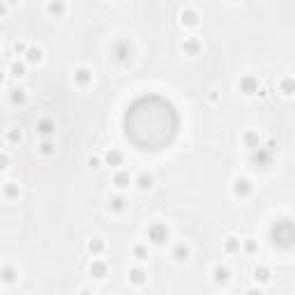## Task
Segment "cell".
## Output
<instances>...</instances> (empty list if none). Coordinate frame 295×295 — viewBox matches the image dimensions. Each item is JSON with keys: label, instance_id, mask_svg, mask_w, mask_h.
<instances>
[{"label": "cell", "instance_id": "cell-1", "mask_svg": "<svg viewBox=\"0 0 295 295\" xmlns=\"http://www.w3.org/2000/svg\"><path fill=\"white\" fill-rule=\"evenodd\" d=\"M125 134L141 150H161L175 138L180 129V115L168 99L145 95L132 102L125 113Z\"/></svg>", "mask_w": 295, "mask_h": 295}, {"label": "cell", "instance_id": "cell-2", "mask_svg": "<svg viewBox=\"0 0 295 295\" xmlns=\"http://www.w3.org/2000/svg\"><path fill=\"white\" fill-rule=\"evenodd\" d=\"M270 240H272L274 247L279 249H291L295 244V226L291 219H279L274 221L272 228H270Z\"/></svg>", "mask_w": 295, "mask_h": 295}, {"label": "cell", "instance_id": "cell-3", "mask_svg": "<svg viewBox=\"0 0 295 295\" xmlns=\"http://www.w3.org/2000/svg\"><path fill=\"white\" fill-rule=\"evenodd\" d=\"M249 159H251V164H254L256 168H270V166H272V161H274V143L270 141V143L254 148Z\"/></svg>", "mask_w": 295, "mask_h": 295}, {"label": "cell", "instance_id": "cell-4", "mask_svg": "<svg viewBox=\"0 0 295 295\" xmlns=\"http://www.w3.org/2000/svg\"><path fill=\"white\" fill-rule=\"evenodd\" d=\"M132 55H134V49L129 44L127 39H118L113 46H111V58H113L118 65H127L132 60Z\"/></svg>", "mask_w": 295, "mask_h": 295}, {"label": "cell", "instance_id": "cell-5", "mask_svg": "<svg viewBox=\"0 0 295 295\" xmlns=\"http://www.w3.org/2000/svg\"><path fill=\"white\" fill-rule=\"evenodd\" d=\"M145 235H148V240H150L152 244H166L168 238H171V231H168L166 224H161V221H155V224H150V226H148Z\"/></svg>", "mask_w": 295, "mask_h": 295}, {"label": "cell", "instance_id": "cell-6", "mask_svg": "<svg viewBox=\"0 0 295 295\" xmlns=\"http://www.w3.org/2000/svg\"><path fill=\"white\" fill-rule=\"evenodd\" d=\"M231 189H233V194L238 198H247L251 194V189H254V185H251V180H247V178H235Z\"/></svg>", "mask_w": 295, "mask_h": 295}, {"label": "cell", "instance_id": "cell-7", "mask_svg": "<svg viewBox=\"0 0 295 295\" xmlns=\"http://www.w3.org/2000/svg\"><path fill=\"white\" fill-rule=\"evenodd\" d=\"M180 49L185 55H198L201 53V49H203V44H201V39L194 37V35H189V37H185L180 42Z\"/></svg>", "mask_w": 295, "mask_h": 295}, {"label": "cell", "instance_id": "cell-8", "mask_svg": "<svg viewBox=\"0 0 295 295\" xmlns=\"http://www.w3.org/2000/svg\"><path fill=\"white\" fill-rule=\"evenodd\" d=\"M198 19H201V14H198L196 7H182L180 26H185V28H194V26H198Z\"/></svg>", "mask_w": 295, "mask_h": 295}, {"label": "cell", "instance_id": "cell-9", "mask_svg": "<svg viewBox=\"0 0 295 295\" xmlns=\"http://www.w3.org/2000/svg\"><path fill=\"white\" fill-rule=\"evenodd\" d=\"M92 69L90 67H76L74 69V83L79 85V88H88V85H92Z\"/></svg>", "mask_w": 295, "mask_h": 295}, {"label": "cell", "instance_id": "cell-10", "mask_svg": "<svg viewBox=\"0 0 295 295\" xmlns=\"http://www.w3.org/2000/svg\"><path fill=\"white\" fill-rule=\"evenodd\" d=\"M258 79L254 74H247V76H242L240 79V83H238V88H240V92L242 95H256L258 92Z\"/></svg>", "mask_w": 295, "mask_h": 295}, {"label": "cell", "instance_id": "cell-11", "mask_svg": "<svg viewBox=\"0 0 295 295\" xmlns=\"http://www.w3.org/2000/svg\"><path fill=\"white\" fill-rule=\"evenodd\" d=\"M44 58V51H42V46L37 44H28V51L23 53V62L26 65H39Z\"/></svg>", "mask_w": 295, "mask_h": 295}, {"label": "cell", "instance_id": "cell-12", "mask_svg": "<svg viewBox=\"0 0 295 295\" xmlns=\"http://www.w3.org/2000/svg\"><path fill=\"white\" fill-rule=\"evenodd\" d=\"M88 272H90L92 279H104L108 274V265L104 261H99V258H92V263L88 265Z\"/></svg>", "mask_w": 295, "mask_h": 295}, {"label": "cell", "instance_id": "cell-13", "mask_svg": "<svg viewBox=\"0 0 295 295\" xmlns=\"http://www.w3.org/2000/svg\"><path fill=\"white\" fill-rule=\"evenodd\" d=\"M111 180H113V185L118 189H127L129 185H132V175H129V171H125V168H115Z\"/></svg>", "mask_w": 295, "mask_h": 295}, {"label": "cell", "instance_id": "cell-14", "mask_svg": "<svg viewBox=\"0 0 295 295\" xmlns=\"http://www.w3.org/2000/svg\"><path fill=\"white\" fill-rule=\"evenodd\" d=\"M212 281L217 286H226L228 281H231V272H228L226 265H215L212 268Z\"/></svg>", "mask_w": 295, "mask_h": 295}, {"label": "cell", "instance_id": "cell-15", "mask_svg": "<svg viewBox=\"0 0 295 295\" xmlns=\"http://www.w3.org/2000/svg\"><path fill=\"white\" fill-rule=\"evenodd\" d=\"M37 132L39 136H44V138H51L53 134H55V122L51 120V118H42V120H37Z\"/></svg>", "mask_w": 295, "mask_h": 295}, {"label": "cell", "instance_id": "cell-16", "mask_svg": "<svg viewBox=\"0 0 295 295\" xmlns=\"http://www.w3.org/2000/svg\"><path fill=\"white\" fill-rule=\"evenodd\" d=\"M122 161H125V155H122L120 150H115V148L106 150V155H104V164H106V166L120 168V166H122Z\"/></svg>", "mask_w": 295, "mask_h": 295}, {"label": "cell", "instance_id": "cell-17", "mask_svg": "<svg viewBox=\"0 0 295 295\" xmlns=\"http://www.w3.org/2000/svg\"><path fill=\"white\" fill-rule=\"evenodd\" d=\"M251 277H254V281H256V284H261V286H263V284H268V281H270V277H272V270H270L268 265H256V268H254V272H251Z\"/></svg>", "mask_w": 295, "mask_h": 295}, {"label": "cell", "instance_id": "cell-18", "mask_svg": "<svg viewBox=\"0 0 295 295\" xmlns=\"http://www.w3.org/2000/svg\"><path fill=\"white\" fill-rule=\"evenodd\" d=\"M136 187L141 191H148L155 187V175L150 173V171H141V173L136 175Z\"/></svg>", "mask_w": 295, "mask_h": 295}, {"label": "cell", "instance_id": "cell-19", "mask_svg": "<svg viewBox=\"0 0 295 295\" xmlns=\"http://www.w3.org/2000/svg\"><path fill=\"white\" fill-rule=\"evenodd\" d=\"M171 256L175 258V263H185V261H189L191 256V249H189V244H185V242H178L173 247V254Z\"/></svg>", "mask_w": 295, "mask_h": 295}, {"label": "cell", "instance_id": "cell-20", "mask_svg": "<svg viewBox=\"0 0 295 295\" xmlns=\"http://www.w3.org/2000/svg\"><path fill=\"white\" fill-rule=\"evenodd\" d=\"M85 249H88V254H92V256H102L106 251V242L102 238H90V240L85 242Z\"/></svg>", "mask_w": 295, "mask_h": 295}, {"label": "cell", "instance_id": "cell-21", "mask_svg": "<svg viewBox=\"0 0 295 295\" xmlns=\"http://www.w3.org/2000/svg\"><path fill=\"white\" fill-rule=\"evenodd\" d=\"M240 244H242V240H240V238L228 235V238H224L221 247H224V251H226L228 256H233V254H240Z\"/></svg>", "mask_w": 295, "mask_h": 295}, {"label": "cell", "instance_id": "cell-22", "mask_svg": "<svg viewBox=\"0 0 295 295\" xmlns=\"http://www.w3.org/2000/svg\"><path fill=\"white\" fill-rule=\"evenodd\" d=\"M145 281H148V272H145L141 265H136V268L129 270V284H134V286H143Z\"/></svg>", "mask_w": 295, "mask_h": 295}, {"label": "cell", "instance_id": "cell-23", "mask_svg": "<svg viewBox=\"0 0 295 295\" xmlns=\"http://www.w3.org/2000/svg\"><path fill=\"white\" fill-rule=\"evenodd\" d=\"M127 205H129V201L125 196H120V194H115V196L108 198V210L115 212V215L125 212V210H127Z\"/></svg>", "mask_w": 295, "mask_h": 295}, {"label": "cell", "instance_id": "cell-24", "mask_svg": "<svg viewBox=\"0 0 295 295\" xmlns=\"http://www.w3.org/2000/svg\"><path fill=\"white\" fill-rule=\"evenodd\" d=\"M242 143H244V148H249V150H254V148H258V145H261V136H258L256 129H244Z\"/></svg>", "mask_w": 295, "mask_h": 295}, {"label": "cell", "instance_id": "cell-25", "mask_svg": "<svg viewBox=\"0 0 295 295\" xmlns=\"http://www.w3.org/2000/svg\"><path fill=\"white\" fill-rule=\"evenodd\" d=\"M16 279H19V270H16V268L7 265V268L0 270V281H2V284H14Z\"/></svg>", "mask_w": 295, "mask_h": 295}, {"label": "cell", "instance_id": "cell-26", "mask_svg": "<svg viewBox=\"0 0 295 295\" xmlns=\"http://www.w3.org/2000/svg\"><path fill=\"white\" fill-rule=\"evenodd\" d=\"M46 12L51 16H62L65 12H67V5L62 2V0H51L49 5H46Z\"/></svg>", "mask_w": 295, "mask_h": 295}, {"label": "cell", "instance_id": "cell-27", "mask_svg": "<svg viewBox=\"0 0 295 295\" xmlns=\"http://www.w3.org/2000/svg\"><path fill=\"white\" fill-rule=\"evenodd\" d=\"M5 141H7L9 145H19L23 141V132L19 127H9L7 132H5Z\"/></svg>", "mask_w": 295, "mask_h": 295}, {"label": "cell", "instance_id": "cell-28", "mask_svg": "<svg viewBox=\"0 0 295 295\" xmlns=\"http://www.w3.org/2000/svg\"><path fill=\"white\" fill-rule=\"evenodd\" d=\"M26 99H28V95H26L23 88H12V92H9V102H12V104L21 106V104H26Z\"/></svg>", "mask_w": 295, "mask_h": 295}, {"label": "cell", "instance_id": "cell-29", "mask_svg": "<svg viewBox=\"0 0 295 295\" xmlns=\"http://www.w3.org/2000/svg\"><path fill=\"white\" fill-rule=\"evenodd\" d=\"M2 194H5V198H19V194H21V189H19V185L16 182H5L2 185Z\"/></svg>", "mask_w": 295, "mask_h": 295}, {"label": "cell", "instance_id": "cell-30", "mask_svg": "<svg viewBox=\"0 0 295 295\" xmlns=\"http://www.w3.org/2000/svg\"><path fill=\"white\" fill-rule=\"evenodd\" d=\"M39 155H44V157H51V155H55V143H53L51 138H44L42 143H39Z\"/></svg>", "mask_w": 295, "mask_h": 295}, {"label": "cell", "instance_id": "cell-31", "mask_svg": "<svg viewBox=\"0 0 295 295\" xmlns=\"http://www.w3.org/2000/svg\"><path fill=\"white\" fill-rule=\"evenodd\" d=\"M9 74L16 76V79L26 76V62L23 60H12V65H9Z\"/></svg>", "mask_w": 295, "mask_h": 295}, {"label": "cell", "instance_id": "cell-32", "mask_svg": "<svg viewBox=\"0 0 295 295\" xmlns=\"http://www.w3.org/2000/svg\"><path fill=\"white\" fill-rule=\"evenodd\" d=\"M132 254H134V258H138V261H145V258H148V247H145V244H134V247H132Z\"/></svg>", "mask_w": 295, "mask_h": 295}, {"label": "cell", "instance_id": "cell-33", "mask_svg": "<svg viewBox=\"0 0 295 295\" xmlns=\"http://www.w3.org/2000/svg\"><path fill=\"white\" fill-rule=\"evenodd\" d=\"M240 249L247 251V254H256V251H258V244H256V240H251V238H247V240H242V244H240Z\"/></svg>", "mask_w": 295, "mask_h": 295}, {"label": "cell", "instance_id": "cell-34", "mask_svg": "<svg viewBox=\"0 0 295 295\" xmlns=\"http://www.w3.org/2000/svg\"><path fill=\"white\" fill-rule=\"evenodd\" d=\"M279 88H281V92H284L286 97H291V95H293V79H281Z\"/></svg>", "mask_w": 295, "mask_h": 295}, {"label": "cell", "instance_id": "cell-35", "mask_svg": "<svg viewBox=\"0 0 295 295\" xmlns=\"http://www.w3.org/2000/svg\"><path fill=\"white\" fill-rule=\"evenodd\" d=\"M28 51V44L23 42V39H19V42H14V53L16 55H23V53Z\"/></svg>", "mask_w": 295, "mask_h": 295}, {"label": "cell", "instance_id": "cell-36", "mask_svg": "<svg viewBox=\"0 0 295 295\" xmlns=\"http://www.w3.org/2000/svg\"><path fill=\"white\" fill-rule=\"evenodd\" d=\"M9 161H12V159H9L7 152H0V173H2V171L9 166Z\"/></svg>", "mask_w": 295, "mask_h": 295}, {"label": "cell", "instance_id": "cell-37", "mask_svg": "<svg viewBox=\"0 0 295 295\" xmlns=\"http://www.w3.org/2000/svg\"><path fill=\"white\" fill-rule=\"evenodd\" d=\"M88 164H90L92 168H99L102 166V159H99L97 155H90V157H88Z\"/></svg>", "mask_w": 295, "mask_h": 295}, {"label": "cell", "instance_id": "cell-38", "mask_svg": "<svg viewBox=\"0 0 295 295\" xmlns=\"http://www.w3.org/2000/svg\"><path fill=\"white\" fill-rule=\"evenodd\" d=\"M247 295H263V293H261V288H249V291H247Z\"/></svg>", "mask_w": 295, "mask_h": 295}, {"label": "cell", "instance_id": "cell-39", "mask_svg": "<svg viewBox=\"0 0 295 295\" xmlns=\"http://www.w3.org/2000/svg\"><path fill=\"white\" fill-rule=\"evenodd\" d=\"M79 295H95V293H92V291H88V288H81V293H79Z\"/></svg>", "mask_w": 295, "mask_h": 295}, {"label": "cell", "instance_id": "cell-40", "mask_svg": "<svg viewBox=\"0 0 295 295\" xmlns=\"http://www.w3.org/2000/svg\"><path fill=\"white\" fill-rule=\"evenodd\" d=\"M5 9H7V5H5V2H0V14H5Z\"/></svg>", "mask_w": 295, "mask_h": 295}, {"label": "cell", "instance_id": "cell-41", "mask_svg": "<svg viewBox=\"0 0 295 295\" xmlns=\"http://www.w3.org/2000/svg\"><path fill=\"white\" fill-rule=\"evenodd\" d=\"M2 81H5V74H2V69H0V85H2Z\"/></svg>", "mask_w": 295, "mask_h": 295}]
</instances>
